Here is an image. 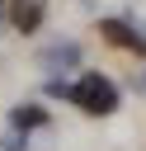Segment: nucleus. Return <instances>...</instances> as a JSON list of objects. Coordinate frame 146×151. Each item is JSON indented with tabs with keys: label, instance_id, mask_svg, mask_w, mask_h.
<instances>
[{
	"label": "nucleus",
	"instance_id": "1",
	"mask_svg": "<svg viewBox=\"0 0 146 151\" xmlns=\"http://www.w3.org/2000/svg\"><path fill=\"white\" fill-rule=\"evenodd\" d=\"M71 104H80L85 113H113L118 109V85L99 71H85L75 85H71Z\"/></svg>",
	"mask_w": 146,
	"mask_h": 151
},
{
	"label": "nucleus",
	"instance_id": "2",
	"mask_svg": "<svg viewBox=\"0 0 146 151\" xmlns=\"http://www.w3.org/2000/svg\"><path fill=\"white\" fill-rule=\"evenodd\" d=\"M104 33H108V42H118V47H132V52H146V28H141V24H122V19H104Z\"/></svg>",
	"mask_w": 146,
	"mask_h": 151
},
{
	"label": "nucleus",
	"instance_id": "3",
	"mask_svg": "<svg viewBox=\"0 0 146 151\" xmlns=\"http://www.w3.org/2000/svg\"><path fill=\"white\" fill-rule=\"evenodd\" d=\"M42 123H47V109H38V104H19V109L9 113V127H19V132L42 127Z\"/></svg>",
	"mask_w": 146,
	"mask_h": 151
},
{
	"label": "nucleus",
	"instance_id": "4",
	"mask_svg": "<svg viewBox=\"0 0 146 151\" xmlns=\"http://www.w3.org/2000/svg\"><path fill=\"white\" fill-rule=\"evenodd\" d=\"M14 24H19L24 33H33V28L42 24V5H38V0H14Z\"/></svg>",
	"mask_w": 146,
	"mask_h": 151
},
{
	"label": "nucleus",
	"instance_id": "5",
	"mask_svg": "<svg viewBox=\"0 0 146 151\" xmlns=\"http://www.w3.org/2000/svg\"><path fill=\"white\" fill-rule=\"evenodd\" d=\"M42 61H47V66H75V61H80V47H75V42H57V47L42 52Z\"/></svg>",
	"mask_w": 146,
	"mask_h": 151
}]
</instances>
